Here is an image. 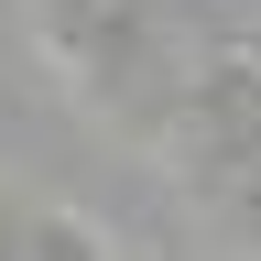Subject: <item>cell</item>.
Listing matches in <instances>:
<instances>
[{
  "label": "cell",
  "mask_w": 261,
  "mask_h": 261,
  "mask_svg": "<svg viewBox=\"0 0 261 261\" xmlns=\"http://www.w3.org/2000/svg\"><path fill=\"white\" fill-rule=\"evenodd\" d=\"M55 250L109 261V250H130V240H120V228H98L87 207H65V196L22 185V174H0V261H55Z\"/></svg>",
  "instance_id": "6da1fadb"
}]
</instances>
